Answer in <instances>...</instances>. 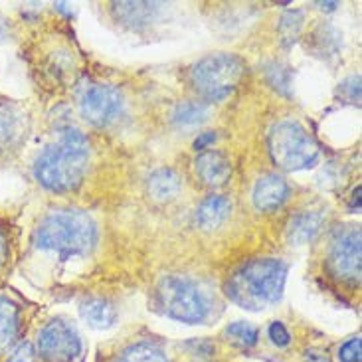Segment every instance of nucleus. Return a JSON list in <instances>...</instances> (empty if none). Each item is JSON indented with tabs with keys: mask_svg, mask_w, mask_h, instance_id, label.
Here are the masks:
<instances>
[{
	"mask_svg": "<svg viewBox=\"0 0 362 362\" xmlns=\"http://www.w3.org/2000/svg\"><path fill=\"white\" fill-rule=\"evenodd\" d=\"M89 163V143L74 127L59 131L56 143L44 148L34 163V178L52 192H66L81 182Z\"/></svg>",
	"mask_w": 362,
	"mask_h": 362,
	"instance_id": "1",
	"label": "nucleus"
},
{
	"mask_svg": "<svg viewBox=\"0 0 362 362\" xmlns=\"http://www.w3.org/2000/svg\"><path fill=\"white\" fill-rule=\"evenodd\" d=\"M287 265L279 259H254L226 281L228 297L247 311H262L277 303L284 293Z\"/></svg>",
	"mask_w": 362,
	"mask_h": 362,
	"instance_id": "2",
	"label": "nucleus"
},
{
	"mask_svg": "<svg viewBox=\"0 0 362 362\" xmlns=\"http://www.w3.org/2000/svg\"><path fill=\"white\" fill-rule=\"evenodd\" d=\"M98 242V226L86 212L58 210L48 214L34 232V244L40 250L59 255L88 254Z\"/></svg>",
	"mask_w": 362,
	"mask_h": 362,
	"instance_id": "3",
	"label": "nucleus"
},
{
	"mask_svg": "<svg viewBox=\"0 0 362 362\" xmlns=\"http://www.w3.org/2000/svg\"><path fill=\"white\" fill-rule=\"evenodd\" d=\"M160 311L180 323H202L210 313L208 295L194 279L186 275H167L157 287Z\"/></svg>",
	"mask_w": 362,
	"mask_h": 362,
	"instance_id": "4",
	"label": "nucleus"
},
{
	"mask_svg": "<svg viewBox=\"0 0 362 362\" xmlns=\"http://www.w3.org/2000/svg\"><path fill=\"white\" fill-rule=\"evenodd\" d=\"M245 74V64L234 54H210L190 69L192 88L208 101L232 95Z\"/></svg>",
	"mask_w": 362,
	"mask_h": 362,
	"instance_id": "5",
	"label": "nucleus"
},
{
	"mask_svg": "<svg viewBox=\"0 0 362 362\" xmlns=\"http://www.w3.org/2000/svg\"><path fill=\"white\" fill-rule=\"evenodd\" d=\"M267 147L275 165L284 170L311 168L319 158L317 141L297 121L277 123L269 133Z\"/></svg>",
	"mask_w": 362,
	"mask_h": 362,
	"instance_id": "6",
	"label": "nucleus"
},
{
	"mask_svg": "<svg viewBox=\"0 0 362 362\" xmlns=\"http://www.w3.org/2000/svg\"><path fill=\"white\" fill-rule=\"evenodd\" d=\"M81 337L64 319L49 321L38 334V354L46 362H76L81 356Z\"/></svg>",
	"mask_w": 362,
	"mask_h": 362,
	"instance_id": "7",
	"label": "nucleus"
},
{
	"mask_svg": "<svg viewBox=\"0 0 362 362\" xmlns=\"http://www.w3.org/2000/svg\"><path fill=\"white\" fill-rule=\"evenodd\" d=\"M79 113L91 125H109L115 121L123 107V99L117 89L105 83H88L79 91Z\"/></svg>",
	"mask_w": 362,
	"mask_h": 362,
	"instance_id": "8",
	"label": "nucleus"
},
{
	"mask_svg": "<svg viewBox=\"0 0 362 362\" xmlns=\"http://www.w3.org/2000/svg\"><path fill=\"white\" fill-rule=\"evenodd\" d=\"M30 131V111L18 101H0V155L24 143Z\"/></svg>",
	"mask_w": 362,
	"mask_h": 362,
	"instance_id": "9",
	"label": "nucleus"
},
{
	"mask_svg": "<svg viewBox=\"0 0 362 362\" xmlns=\"http://www.w3.org/2000/svg\"><path fill=\"white\" fill-rule=\"evenodd\" d=\"M331 267L344 281L361 279V232L346 230L331 247Z\"/></svg>",
	"mask_w": 362,
	"mask_h": 362,
	"instance_id": "10",
	"label": "nucleus"
},
{
	"mask_svg": "<svg viewBox=\"0 0 362 362\" xmlns=\"http://www.w3.org/2000/svg\"><path fill=\"white\" fill-rule=\"evenodd\" d=\"M194 168L198 178L204 182L206 186H224L230 180L232 175V165L230 158L226 157L220 151H204L200 153L194 160Z\"/></svg>",
	"mask_w": 362,
	"mask_h": 362,
	"instance_id": "11",
	"label": "nucleus"
},
{
	"mask_svg": "<svg viewBox=\"0 0 362 362\" xmlns=\"http://www.w3.org/2000/svg\"><path fill=\"white\" fill-rule=\"evenodd\" d=\"M289 194V186L279 175H265L254 186V204L262 212H272L284 204Z\"/></svg>",
	"mask_w": 362,
	"mask_h": 362,
	"instance_id": "12",
	"label": "nucleus"
},
{
	"mask_svg": "<svg viewBox=\"0 0 362 362\" xmlns=\"http://www.w3.org/2000/svg\"><path fill=\"white\" fill-rule=\"evenodd\" d=\"M232 216V202L226 196H208L202 204L196 208V226L202 230H216Z\"/></svg>",
	"mask_w": 362,
	"mask_h": 362,
	"instance_id": "13",
	"label": "nucleus"
},
{
	"mask_svg": "<svg viewBox=\"0 0 362 362\" xmlns=\"http://www.w3.org/2000/svg\"><path fill=\"white\" fill-rule=\"evenodd\" d=\"M160 6L163 4H157V2H115L113 14L125 26L143 28L155 20Z\"/></svg>",
	"mask_w": 362,
	"mask_h": 362,
	"instance_id": "14",
	"label": "nucleus"
},
{
	"mask_svg": "<svg viewBox=\"0 0 362 362\" xmlns=\"http://www.w3.org/2000/svg\"><path fill=\"white\" fill-rule=\"evenodd\" d=\"M321 226H323V214L313 212V210H305V212H299L295 218L289 220L287 238L295 245L307 244L321 232Z\"/></svg>",
	"mask_w": 362,
	"mask_h": 362,
	"instance_id": "15",
	"label": "nucleus"
},
{
	"mask_svg": "<svg viewBox=\"0 0 362 362\" xmlns=\"http://www.w3.org/2000/svg\"><path fill=\"white\" fill-rule=\"evenodd\" d=\"M147 192L155 202H170L180 192V178L170 168H158L148 177Z\"/></svg>",
	"mask_w": 362,
	"mask_h": 362,
	"instance_id": "16",
	"label": "nucleus"
},
{
	"mask_svg": "<svg viewBox=\"0 0 362 362\" xmlns=\"http://www.w3.org/2000/svg\"><path fill=\"white\" fill-rule=\"evenodd\" d=\"M20 329V309L8 297H0V354L14 344Z\"/></svg>",
	"mask_w": 362,
	"mask_h": 362,
	"instance_id": "17",
	"label": "nucleus"
},
{
	"mask_svg": "<svg viewBox=\"0 0 362 362\" xmlns=\"http://www.w3.org/2000/svg\"><path fill=\"white\" fill-rule=\"evenodd\" d=\"M79 315L83 319V323H88L91 329H109L113 327L117 319V311L113 303H109L105 299H89L79 307Z\"/></svg>",
	"mask_w": 362,
	"mask_h": 362,
	"instance_id": "18",
	"label": "nucleus"
},
{
	"mask_svg": "<svg viewBox=\"0 0 362 362\" xmlns=\"http://www.w3.org/2000/svg\"><path fill=\"white\" fill-rule=\"evenodd\" d=\"M208 113H210V105L206 101H182L175 109L173 121L180 127H194L208 119Z\"/></svg>",
	"mask_w": 362,
	"mask_h": 362,
	"instance_id": "19",
	"label": "nucleus"
},
{
	"mask_svg": "<svg viewBox=\"0 0 362 362\" xmlns=\"http://www.w3.org/2000/svg\"><path fill=\"white\" fill-rule=\"evenodd\" d=\"M117 362H168V358L155 344L141 343L129 346L127 351L119 356Z\"/></svg>",
	"mask_w": 362,
	"mask_h": 362,
	"instance_id": "20",
	"label": "nucleus"
},
{
	"mask_svg": "<svg viewBox=\"0 0 362 362\" xmlns=\"http://www.w3.org/2000/svg\"><path fill=\"white\" fill-rule=\"evenodd\" d=\"M301 30H303V14L299 10L287 12L279 22V36L285 46H291L295 40L299 38Z\"/></svg>",
	"mask_w": 362,
	"mask_h": 362,
	"instance_id": "21",
	"label": "nucleus"
},
{
	"mask_svg": "<svg viewBox=\"0 0 362 362\" xmlns=\"http://www.w3.org/2000/svg\"><path fill=\"white\" fill-rule=\"evenodd\" d=\"M267 81L274 86L277 91H281V93H287L289 88H291V68H287L284 64H272V66H267Z\"/></svg>",
	"mask_w": 362,
	"mask_h": 362,
	"instance_id": "22",
	"label": "nucleus"
},
{
	"mask_svg": "<svg viewBox=\"0 0 362 362\" xmlns=\"http://www.w3.org/2000/svg\"><path fill=\"white\" fill-rule=\"evenodd\" d=\"M226 334H228L234 343L244 344V346H254V344L257 343V329L252 327L250 323H242V321L230 325V327L226 329Z\"/></svg>",
	"mask_w": 362,
	"mask_h": 362,
	"instance_id": "23",
	"label": "nucleus"
},
{
	"mask_svg": "<svg viewBox=\"0 0 362 362\" xmlns=\"http://www.w3.org/2000/svg\"><path fill=\"white\" fill-rule=\"evenodd\" d=\"M361 337H354L349 343H344L339 351L343 362H361Z\"/></svg>",
	"mask_w": 362,
	"mask_h": 362,
	"instance_id": "24",
	"label": "nucleus"
},
{
	"mask_svg": "<svg viewBox=\"0 0 362 362\" xmlns=\"http://www.w3.org/2000/svg\"><path fill=\"white\" fill-rule=\"evenodd\" d=\"M269 339H272L274 344H277V346H287L289 341H291L289 331H287L285 325L279 323V321H275V323H272V327H269Z\"/></svg>",
	"mask_w": 362,
	"mask_h": 362,
	"instance_id": "25",
	"label": "nucleus"
},
{
	"mask_svg": "<svg viewBox=\"0 0 362 362\" xmlns=\"http://www.w3.org/2000/svg\"><path fill=\"white\" fill-rule=\"evenodd\" d=\"M341 91H349V95H346V99L351 101V103H356L358 99H361V78L356 76V78H349L346 81H343L341 83V89H339V93Z\"/></svg>",
	"mask_w": 362,
	"mask_h": 362,
	"instance_id": "26",
	"label": "nucleus"
},
{
	"mask_svg": "<svg viewBox=\"0 0 362 362\" xmlns=\"http://www.w3.org/2000/svg\"><path fill=\"white\" fill-rule=\"evenodd\" d=\"M8 362H34V349L28 343L20 344L18 349L12 353Z\"/></svg>",
	"mask_w": 362,
	"mask_h": 362,
	"instance_id": "27",
	"label": "nucleus"
},
{
	"mask_svg": "<svg viewBox=\"0 0 362 362\" xmlns=\"http://www.w3.org/2000/svg\"><path fill=\"white\" fill-rule=\"evenodd\" d=\"M8 244H10L8 234H6L4 226H0V269L4 267L6 259H8V247H10Z\"/></svg>",
	"mask_w": 362,
	"mask_h": 362,
	"instance_id": "28",
	"label": "nucleus"
},
{
	"mask_svg": "<svg viewBox=\"0 0 362 362\" xmlns=\"http://www.w3.org/2000/svg\"><path fill=\"white\" fill-rule=\"evenodd\" d=\"M214 141L216 133H210V131H208V133H202V135L194 141V148L196 151H204V148L208 147V145H212Z\"/></svg>",
	"mask_w": 362,
	"mask_h": 362,
	"instance_id": "29",
	"label": "nucleus"
},
{
	"mask_svg": "<svg viewBox=\"0 0 362 362\" xmlns=\"http://www.w3.org/2000/svg\"><path fill=\"white\" fill-rule=\"evenodd\" d=\"M305 361L307 362H329V356H327V353L325 351H307V354H305Z\"/></svg>",
	"mask_w": 362,
	"mask_h": 362,
	"instance_id": "30",
	"label": "nucleus"
}]
</instances>
